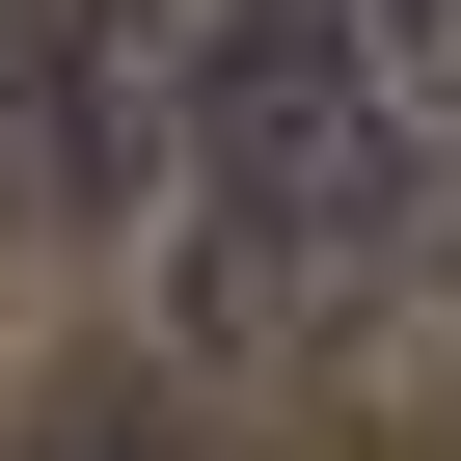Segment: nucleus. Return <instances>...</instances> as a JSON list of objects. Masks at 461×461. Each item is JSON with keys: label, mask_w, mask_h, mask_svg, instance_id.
Returning <instances> with one entry per match:
<instances>
[{"label": "nucleus", "mask_w": 461, "mask_h": 461, "mask_svg": "<svg viewBox=\"0 0 461 461\" xmlns=\"http://www.w3.org/2000/svg\"><path fill=\"white\" fill-rule=\"evenodd\" d=\"M163 326L190 353H353L434 245H461V109L407 55H353L326 0H245V55L163 136Z\"/></svg>", "instance_id": "obj_1"}, {"label": "nucleus", "mask_w": 461, "mask_h": 461, "mask_svg": "<svg viewBox=\"0 0 461 461\" xmlns=\"http://www.w3.org/2000/svg\"><path fill=\"white\" fill-rule=\"evenodd\" d=\"M28 461H163V434H136V407H55V434H28Z\"/></svg>", "instance_id": "obj_4"}, {"label": "nucleus", "mask_w": 461, "mask_h": 461, "mask_svg": "<svg viewBox=\"0 0 461 461\" xmlns=\"http://www.w3.org/2000/svg\"><path fill=\"white\" fill-rule=\"evenodd\" d=\"M55 82H82V0H0V190H55Z\"/></svg>", "instance_id": "obj_2"}, {"label": "nucleus", "mask_w": 461, "mask_h": 461, "mask_svg": "<svg viewBox=\"0 0 461 461\" xmlns=\"http://www.w3.org/2000/svg\"><path fill=\"white\" fill-rule=\"evenodd\" d=\"M326 28H353V55H407V82L461 109V0H326Z\"/></svg>", "instance_id": "obj_3"}]
</instances>
